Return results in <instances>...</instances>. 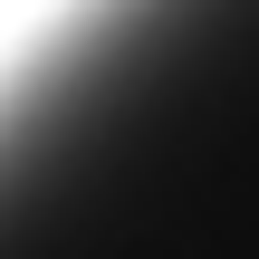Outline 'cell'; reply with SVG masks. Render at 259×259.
I'll return each mask as SVG.
<instances>
[{
  "mask_svg": "<svg viewBox=\"0 0 259 259\" xmlns=\"http://www.w3.org/2000/svg\"><path fill=\"white\" fill-rule=\"evenodd\" d=\"M0 259H259V0H67L0 77Z\"/></svg>",
  "mask_w": 259,
  "mask_h": 259,
  "instance_id": "obj_1",
  "label": "cell"
}]
</instances>
